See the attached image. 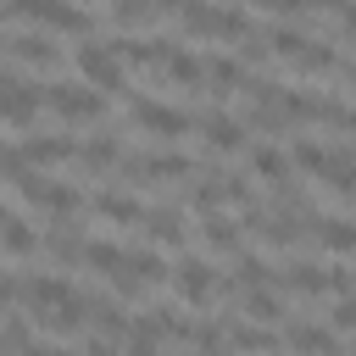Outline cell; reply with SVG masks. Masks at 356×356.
I'll use <instances>...</instances> for the list:
<instances>
[{"label": "cell", "mask_w": 356, "mask_h": 356, "mask_svg": "<svg viewBox=\"0 0 356 356\" xmlns=\"http://www.w3.org/2000/svg\"><path fill=\"white\" fill-rule=\"evenodd\" d=\"M178 22H184L189 33H206V39H234V44L256 28V17H250V11H234V6H200V0L178 6Z\"/></svg>", "instance_id": "cell-1"}, {"label": "cell", "mask_w": 356, "mask_h": 356, "mask_svg": "<svg viewBox=\"0 0 356 356\" xmlns=\"http://www.w3.org/2000/svg\"><path fill=\"white\" fill-rule=\"evenodd\" d=\"M72 67L95 83V95H117V89L128 83V72L117 67V56H111L100 39H78V44H72Z\"/></svg>", "instance_id": "cell-2"}, {"label": "cell", "mask_w": 356, "mask_h": 356, "mask_svg": "<svg viewBox=\"0 0 356 356\" xmlns=\"http://www.w3.org/2000/svg\"><path fill=\"white\" fill-rule=\"evenodd\" d=\"M39 95H44V100H50V111H61L67 122H100V117H106V95H95L89 83L61 78V83H44Z\"/></svg>", "instance_id": "cell-3"}, {"label": "cell", "mask_w": 356, "mask_h": 356, "mask_svg": "<svg viewBox=\"0 0 356 356\" xmlns=\"http://www.w3.org/2000/svg\"><path fill=\"white\" fill-rule=\"evenodd\" d=\"M172 289H178V300L184 306H211V295H217V273H211V261L206 256H184L178 267H172Z\"/></svg>", "instance_id": "cell-4"}, {"label": "cell", "mask_w": 356, "mask_h": 356, "mask_svg": "<svg viewBox=\"0 0 356 356\" xmlns=\"http://www.w3.org/2000/svg\"><path fill=\"white\" fill-rule=\"evenodd\" d=\"M128 117H134L145 134H156V139H178L184 128H195V117H189V111L161 106V100H150V95H145V100H134V111H128Z\"/></svg>", "instance_id": "cell-5"}, {"label": "cell", "mask_w": 356, "mask_h": 356, "mask_svg": "<svg viewBox=\"0 0 356 356\" xmlns=\"http://www.w3.org/2000/svg\"><path fill=\"white\" fill-rule=\"evenodd\" d=\"M17 295H22V300L33 306V317H39V312H56V306H67L78 289H72L67 278H56V273H22V278H17Z\"/></svg>", "instance_id": "cell-6"}, {"label": "cell", "mask_w": 356, "mask_h": 356, "mask_svg": "<svg viewBox=\"0 0 356 356\" xmlns=\"http://www.w3.org/2000/svg\"><path fill=\"white\" fill-rule=\"evenodd\" d=\"M39 83H28V78H17V72H0V117L6 122H33V111H39Z\"/></svg>", "instance_id": "cell-7"}, {"label": "cell", "mask_w": 356, "mask_h": 356, "mask_svg": "<svg viewBox=\"0 0 356 356\" xmlns=\"http://www.w3.org/2000/svg\"><path fill=\"white\" fill-rule=\"evenodd\" d=\"M200 72H206V95H211V100L245 89V78H250V72L239 67V56H228V50H211V56L200 61Z\"/></svg>", "instance_id": "cell-8"}, {"label": "cell", "mask_w": 356, "mask_h": 356, "mask_svg": "<svg viewBox=\"0 0 356 356\" xmlns=\"http://www.w3.org/2000/svg\"><path fill=\"white\" fill-rule=\"evenodd\" d=\"M67 156H78V139H61V134H28L17 145L22 167H50V161H67Z\"/></svg>", "instance_id": "cell-9"}, {"label": "cell", "mask_w": 356, "mask_h": 356, "mask_svg": "<svg viewBox=\"0 0 356 356\" xmlns=\"http://www.w3.org/2000/svg\"><path fill=\"white\" fill-rule=\"evenodd\" d=\"M195 128H200V139L211 150H239L245 145V122L228 117V111H195Z\"/></svg>", "instance_id": "cell-10"}, {"label": "cell", "mask_w": 356, "mask_h": 356, "mask_svg": "<svg viewBox=\"0 0 356 356\" xmlns=\"http://www.w3.org/2000/svg\"><path fill=\"white\" fill-rule=\"evenodd\" d=\"M89 323H95V339H128V312H122V300H106V295H89Z\"/></svg>", "instance_id": "cell-11"}, {"label": "cell", "mask_w": 356, "mask_h": 356, "mask_svg": "<svg viewBox=\"0 0 356 356\" xmlns=\"http://www.w3.org/2000/svg\"><path fill=\"white\" fill-rule=\"evenodd\" d=\"M222 339H228V350H245V356H273L284 345L273 328H256V323H222Z\"/></svg>", "instance_id": "cell-12"}, {"label": "cell", "mask_w": 356, "mask_h": 356, "mask_svg": "<svg viewBox=\"0 0 356 356\" xmlns=\"http://www.w3.org/2000/svg\"><path fill=\"white\" fill-rule=\"evenodd\" d=\"M284 345L300 350V356H339V339L328 328H317V323H300V317L284 328Z\"/></svg>", "instance_id": "cell-13"}, {"label": "cell", "mask_w": 356, "mask_h": 356, "mask_svg": "<svg viewBox=\"0 0 356 356\" xmlns=\"http://www.w3.org/2000/svg\"><path fill=\"white\" fill-rule=\"evenodd\" d=\"M145 234L156 239V245H184L189 239V222H184V211H172V206H145Z\"/></svg>", "instance_id": "cell-14"}, {"label": "cell", "mask_w": 356, "mask_h": 356, "mask_svg": "<svg viewBox=\"0 0 356 356\" xmlns=\"http://www.w3.org/2000/svg\"><path fill=\"white\" fill-rule=\"evenodd\" d=\"M6 50H11L17 61H33V67H56V61H61V50H56L44 33H33V28H28V33H6Z\"/></svg>", "instance_id": "cell-15"}, {"label": "cell", "mask_w": 356, "mask_h": 356, "mask_svg": "<svg viewBox=\"0 0 356 356\" xmlns=\"http://www.w3.org/2000/svg\"><path fill=\"white\" fill-rule=\"evenodd\" d=\"M78 167H89V172H106V167H117L122 161V139L117 134H95V139H83L78 145V156H72Z\"/></svg>", "instance_id": "cell-16"}, {"label": "cell", "mask_w": 356, "mask_h": 356, "mask_svg": "<svg viewBox=\"0 0 356 356\" xmlns=\"http://www.w3.org/2000/svg\"><path fill=\"white\" fill-rule=\"evenodd\" d=\"M200 239H206V250H228V256H239V250H245V239H239L234 217H222V211H206V222H200Z\"/></svg>", "instance_id": "cell-17"}, {"label": "cell", "mask_w": 356, "mask_h": 356, "mask_svg": "<svg viewBox=\"0 0 356 356\" xmlns=\"http://www.w3.org/2000/svg\"><path fill=\"white\" fill-rule=\"evenodd\" d=\"M0 250H6V256H33V250H39V234H33L17 211H6V217H0Z\"/></svg>", "instance_id": "cell-18"}, {"label": "cell", "mask_w": 356, "mask_h": 356, "mask_svg": "<svg viewBox=\"0 0 356 356\" xmlns=\"http://www.w3.org/2000/svg\"><path fill=\"white\" fill-rule=\"evenodd\" d=\"M317 239H323V250L356 256V222L350 217H317Z\"/></svg>", "instance_id": "cell-19"}, {"label": "cell", "mask_w": 356, "mask_h": 356, "mask_svg": "<svg viewBox=\"0 0 356 356\" xmlns=\"http://www.w3.org/2000/svg\"><path fill=\"white\" fill-rule=\"evenodd\" d=\"M250 167H256V178H267L273 189H278V184H289V156H284V150H273V145H250Z\"/></svg>", "instance_id": "cell-20"}, {"label": "cell", "mask_w": 356, "mask_h": 356, "mask_svg": "<svg viewBox=\"0 0 356 356\" xmlns=\"http://www.w3.org/2000/svg\"><path fill=\"white\" fill-rule=\"evenodd\" d=\"M95 211L111 217V222H139V217H145V206H139L134 195H122V189H100V195H95Z\"/></svg>", "instance_id": "cell-21"}, {"label": "cell", "mask_w": 356, "mask_h": 356, "mask_svg": "<svg viewBox=\"0 0 356 356\" xmlns=\"http://www.w3.org/2000/svg\"><path fill=\"white\" fill-rule=\"evenodd\" d=\"M44 250H50L56 261H83V239H78V222H72V217H61V222L50 228Z\"/></svg>", "instance_id": "cell-22"}, {"label": "cell", "mask_w": 356, "mask_h": 356, "mask_svg": "<svg viewBox=\"0 0 356 356\" xmlns=\"http://www.w3.org/2000/svg\"><path fill=\"white\" fill-rule=\"evenodd\" d=\"M284 289H295V295H323V267H312V261H289V267H278L273 273Z\"/></svg>", "instance_id": "cell-23"}, {"label": "cell", "mask_w": 356, "mask_h": 356, "mask_svg": "<svg viewBox=\"0 0 356 356\" xmlns=\"http://www.w3.org/2000/svg\"><path fill=\"white\" fill-rule=\"evenodd\" d=\"M267 278H273V273H267V261H261V256H250V250H239V261H234V284H228V289H245V295H256Z\"/></svg>", "instance_id": "cell-24"}, {"label": "cell", "mask_w": 356, "mask_h": 356, "mask_svg": "<svg viewBox=\"0 0 356 356\" xmlns=\"http://www.w3.org/2000/svg\"><path fill=\"white\" fill-rule=\"evenodd\" d=\"M83 267H95V273H117L122 267V245H111V239H83Z\"/></svg>", "instance_id": "cell-25"}, {"label": "cell", "mask_w": 356, "mask_h": 356, "mask_svg": "<svg viewBox=\"0 0 356 356\" xmlns=\"http://www.w3.org/2000/svg\"><path fill=\"white\" fill-rule=\"evenodd\" d=\"M289 161L306 167L312 178H323V167H328V145H317V139H295V145H289Z\"/></svg>", "instance_id": "cell-26"}, {"label": "cell", "mask_w": 356, "mask_h": 356, "mask_svg": "<svg viewBox=\"0 0 356 356\" xmlns=\"http://www.w3.org/2000/svg\"><path fill=\"white\" fill-rule=\"evenodd\" d=\"M245 317H250L256 328H267V323H278V317H284V300H278V295H267V289H256V295H245Z\"/></svg>", "instance_id": "cell-27"}, {"label": "cell", "mask_w": 356, "mask_h": 356, "mask_svg": "<svg viewBox=\"0 0 356 356\" xmlns=\"http://www.w3.org/2000/svg\"><path fill=\"white\" fill-rule=\"evenodd\" d=\"M39 206H50V211L72 217V211H78V189H72V184H61V178H44V195H39Z\"/></svg>", "instance_id": "cell-28"}, {"label": "cell", "mask_w": 356, "mask_h": 356, "mask_svg": "<svg viewBox=\"0 0 356 356\" xmlns=\"http://www.w3.org/2000/svg\"><path fill=\"white\" fill-rule=\"evenodd\" d=\"M167 11L161 6H139V0H128V6H111V22H122V28H145V22H161Z\"/></svg>", "instance_id": "cell-29"}, {"label": "cell", "mask_w": 356, "mask_h": 356, "mask_svg": "<svg viewBox=\"0 0 356 356\" xmlns=\"http://www.w3.org/2000/svg\"><path fill=\"white\" fill-rule=\"evenodd\" d=\"M334 328H356V295H345V300L334 306Z\"/></svg>", "instance_id": "cell-30"}, {"label": "cell", "mask_w": 356, "mask_h": 356, "mask_svg": "<svg viewBox=\"0 0 356 356\" xmlns=\"http://www.w3.org/2000/svg\"><path fill=\"white\" fill-rule=\"evenodd\" d=\"M328 17H334V22H339V28H345V33H350V39H356V6H334V11H328Z\"/></svg>", "instance_id": "cell-31"}, {"label": "cell", "mask_w": 356, "mask_h": 356, "mask_svg": "<svg viewBox=\"0 0 356 356\" xmlns=\"http://www.w3.org/2000/svg\"><path fill=\"white\" fill-rule=\"evenodd\" d=\"M0 172H11V178H17V172H28V167L17 161V150H11V145H0Z\"/></svg>", "instance_id": "cell-32"}, {"label": "cell", "mask_w": 356, "mask_h": 356, "mask_svg": "<svg viewBox=\"0 0 356 356\" xmlns=\"http://www.w3.org/2000/svg\"><path fill=\"white\" fill-rule=\"evenodd\" d=\"M22 356H56V345H28Z\"/></svg>", "instance_id": "cell-33"}, {"label": "cell", "mask_w": 356, "mask_h": 356, "mask_svg": "<svg viewBox=\"0 0 356 356\" xmlns=\"http://www.w3.org/2000/svg\"><path fill=\"white\" fill-rule=\"evenodd\" d=\"M339 72H345V78H350V83H356V56H350V61H345V67H339Z\"/></svg>", "instance_id": "cell-34"}, {"label": "cell", "mask_w": 356, "mask_h": 356, "mask_svg": "<svg viewBox=\"0 0 356 356\" xmlns=\"http://www.w3.org/2000/svg\"><path fill=\"white\" fill-rule=\"evenodd\" d=\"M56 356H72V350H56Z\"/></svg>", "instance_id": "cell-35"}, {"label": "cell", "mask_w": 356, "mask_h": 356, "mask_svg": "<svg viewBox=\"0 0 356 356\" xmlns=\"http://www.w3.org/2000/svg\"><path fill=\"white\" fill-rule=\"evenodd\" d=\"M0 50H6V33H0Z\"/></svg>", "instance_id": "cell-36"}, {"label": "cell", "mask_w": 356, "mask_h": 356, "mask_svg": "<svg viewBox=\"0 0 356 356\" xmlns=\"http://www.w3.org/2000/svg\"><path fill=\"white\" fill-rule=\"evenodd\" d=\"M0 217H6V206H0Z\"/></svg>", "instance_id": "cell-37"}]
</instances>
